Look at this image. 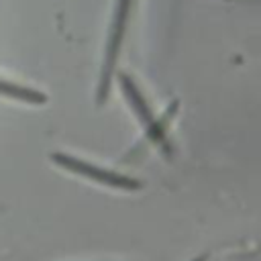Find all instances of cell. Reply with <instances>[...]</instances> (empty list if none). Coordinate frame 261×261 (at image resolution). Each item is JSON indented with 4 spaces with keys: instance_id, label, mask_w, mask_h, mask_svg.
Here are the masks:
<instances>
[{
    "instance_id": "cell-1",
    "label": "cell",
    "mask_w": 261,
    "mask_h": 261,
    "mask_svg": "<svg viewBox=\"0 0 261 261\" xmlns=\"http://www.w3.org/2000/svg\"><path fill=\"white\" fill-rule=\"evenodd\" d=\"M51 161L69 171V173H75V175H82L94 184H100V186H108V188H116V190H124V192H135V190H141L143 188V181L135 179V177H128V175H122V173H116V171H110V169H102L90 161H84V159H77L73 155H67V153H51L49 155Z\"/></svg>"
},
{
    "instance_id": "cell-2",
    "label": "cell",
    "mask_w": 261,
    "mask_h": 261,
    "mask_svg": "<svg viewBox=\"0 0 261 261\" xmlns=\"http://www.w3.org/2000/svg\"><path fill=\"white\" fill-rule=\"evenodd\" d=\"M128 6H130V0H118L114 20H112V29H110V37H108V43H106V55H104V63H102V71H100V82H98V90H96L98 106H102L110 96L114 67H116V61H118V53H120V45H122V37H124Z\"/></svg>"
},
{
    "instance_id": "cell-3",
    "label": "cell",
    "mask_w": 261,
    "mask_h": 261,
    "mask_svg": "<svg viewBox=\"0 0 261 261\" xmlns=\"http://www.w3.org/2000/svg\"><path fill=\"white\" fill-rule=\"evenodd\" d=\"M118 82H120V90H122V94H124L128 106L135 110V114H137L139 120L143 122V126L147 128L149 137H151L153 141H157V143L163 145V141H165V130H163V126L155 120V116H153V112H151L147 100H145L143 94L139 92V88H137V84L133 82V77H128L126 73H118Z\"/></svg>"
},
{
    "instance_id": "cell-4",
    "label": "cell",
    "mask_w": 261,
    "mask_h": 261,
    "mask_svg": "<svg viewBox=\"0 0 261 261\" xmlns=\"http://www.w3.org/2000/svg\"><path fill=\"white\" fill-rule=\"evenodd\" d=\"M0 96L2 98H8V100H14V102L31 104V106H43V104H47V94L45 92L35 90V88H29V86L14 84V82L2 80V77H0Z\"/></svg>"
},
{
    "instance_id": "cell-5",
    "label": "cell",
    "mask_w": 261,
    "mask_h": 261,
    "mask_svg": "<svg viewBox=\"0 0 261 261\" xmlns=\"http://www.w3.org/2000/svg\"><path fill=\"white\" fill-rule=\"evenodd\" d=\"M192 261H206V255H200V257H196V259H192Z\"/></svg>"
}]
</instances>
